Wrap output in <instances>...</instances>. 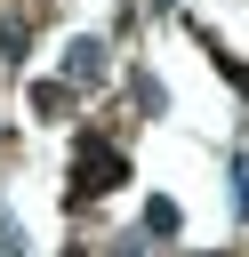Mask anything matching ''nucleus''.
Returning <instances> with one entry per match:
<instances>
[{
  "mask_svg": "<svg viewBox=\"0 0 249 257\" xmlns=\"http://www.w3.org/2000/svg\"><path fill=\"white\" fill-rule=\"evenodd\" d=\"M120 177H129V153H112L104 137H80V153H72V209L96 201V193H112Z\"/></svg>",
  "mask_w": 249,
  "mask_h": 257,
  "instance_id": "obj_1",
  "label": "nucleus"
},
{
  "mask_svg": "<svg viewBox=\"0 0 249 257\" xmlns=\"http://www.w3.org/2000/svg\"><path fill=\"white\" fill-rule=\"evenodd\" d=\"M96 80H104V40L80 32V40L64 48V88H96Z\"/></svg>",
  "mask_w": 249,
  "mask_h": 257,
  "instance_id": "obj_2",
  "label": "nucleus"
},
{
  "mask_svg": "<svg viewBox=\"0 0 249 257\" xmlns=\"http://www.w3.org/2000/svg\"><path fill=\"white\" fill-rule=\"evenodd\" d=\"M177 225H185V217H177V201H161V193H153V201H145V241H177Z\"/></svg>",
  "mask_w": 249,
  "mask_h": 257,
  "instance_id": "obj_3",
  "label": "nucleus"
},
{
  "mask_svg": "<svg viewBox=\"0 0 249 257\" xmlns=\"http://www.w3.org/2000/svg\"><path fill=\"white\" fill-rule=\"evenodd\" d=\"M233 209L249 217V153H233Z\"/></svg>",
  "mask_w": 249,
  "mask_h": 257,
  "instance_id": "obj_4",
  "label": "nucleus"
},
{
  "mask_svg": "<svg viewBox=\"0 0 249 257\" xmlns=\"http://www.w3.org/2000/svg\"><path fill=\"white\" fill-rule=\"evenodd\" d=\"M217 72H225V80H233V88L249 96V64H241V56H217Z\"/></svg>",
  "mask_w": 249,
  "mask_h": 257,
  "instance_id": "obj_5",
  "label": "nucleus"
},
{
  "mask_svg": "<svg viewBox=\"0 0 249 257\" xmlns=\"http://www.w3.org/2000/svg\"><path fill=\"white\" fill-rule=\"evenodd\" d=\"M112 257H153V241H145V233H120V241H112Z\"/></svg>",
  "mask_w": 249,
  "mask_h": 257,
  "instance_id": "obj_6",
  "label": "nucleus"
},
{
  "mask_svg": "<svg viewBox=\"0 0 249 257\" xmlns=\"http://www.w3.org/2000/svg\"><path fill=\"white\" fill-rule=\"evenodd\" d=\"M16 249H24V233H16L8 217H0V257H16Z\"/></svg>",
  "mask_w": 249,
  "mask_h": 257,
  "instance_id": "obj_7",
  "label": "nucleus"
}]
</instances>
